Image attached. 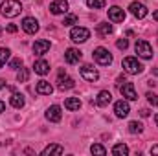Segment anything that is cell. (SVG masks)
Masks as SVG:
<instances>
[{
    "instance_id": "d6986e66",
    "label": "cell",
    "mask_w": 158,
    "mask_h": 156,
    "mask_svg": "<svg viewBox=\"0 0 158 156\" xmlns=\"http://www.w3.org/2000/svg\"><path fill=\"white\" fill-rule=\"evenodd\" d=\"M33 70H35V74H39V76H46V74L50 72V63H48V61H44V59L35 61Z\"/></svg>"
},
{
    "instance_id": "8d00e7d4",
    "label": "cell",
    "mask_w": 158,
    "mask_h": 156,
    "mask_svg": "<svg viewBox=\"0 0 158 156\" xmlns=\"http://www.w3.org/2000/svg\"><path fill=\"white\" fill-rule=\"evenodd\" d=\"M4 110H6V105H4V101H0V114H2Z\"/></svg>"
},
{
    "instance_id": "ab89813d",
    "label": "cell",
    "mask_w": 158,
    "mask_h": 156,
    "mask_svg": "<svg viewBox=\"0 0 158 156\" xmlns=\"http://www.w3.org/2000/svg\"><path fill=\"white\" fill-rule=\"evenodd\" d=\"M155 121H156V127H158V114H156V117H155Z\"/></svg>"
},
{
    "instance_id": "7402d4cb",
    "label": "cell",
    "mask_w": 158,
    "mask_h": 156,
    "mask_svg": "<svg viewBox=\"0 0 158 156\" xmlns=\"http://www.w3.org/2000/svg\"><path fill=\"white\" fill-rule=\"evenodd\" d=\"M98 33H99L101 37H109V35L112 33V24H109V22L98 24Z\"/></svg>"
},
{
    "instance_id": "f35d334b",
    "label": "cell",
    "mask_w": 158,
    "mask_h": 156,
    "mask_svg": "<svg viewBox=\"0 0 158 156\" xmlns=\"http://www.w3.org/2000/svg\"><path fill=\"white\" fill-rule=\"evenodd\" d=\"M153 18H155V20H158V9L155 11V13H153Z\"/></svg>"
},
{
    "instance_id": "e575fe53",
    "label": "cell",
    "mask_w": 158,
    "mask_h": 156,
    "mask_svg": "<svg viewBox=\"0 0 158 156\" xmlns=\"http://www.w3.org/2000/svg\"><path fill=\"white\" fill-rule=\"evenodd\" d=\"M140 114H142V116H143V117H147V116H149V114H151V112H149L147 109H142V110H140Z\"/></svg>"
},
{
    "instance_id": "d590c367",
    "label": "cell",
    "mask_w": 158,
    "mask_h": 156,
    "mask_svg": "<svg viewBox=\"0 0 158 156\" xmlns=\"http://www.w3.org/2000/svg\"><path fill=\"white\" fill-rule=\"evenodd\" d=\"M151 154H158V145H155V147H151Z\"/></svg>"
},
{
    "instance_id": "7c38bea8",
    "label": "cell",
    "mask_w": 158,
    "mask_h": 156,
    "mask_svg": "<svg viewBox=\"0 0 158 156\" xmlns=\"http://www.w3.org/2000/svg\"><path fill=\"white\" fill-rule=\"evenodd\" d=\"M61 117H63V112H61V107H59V105H52V107L46 110V119L52 121V123L61 121Z\"/></svg>"
},
{
    "instance_id": "d6a6232c",
    "label": "cell",
    "mask_w": 158,
    "mask_h": 156,
    "mask_svg": "<svg viewBox=\"0 0 158 156\" xmlns=\"http://www.w3.org/2000/svg\"><path fill=\"white\" fill-rule=\"evenodd\" d=\"M116 46H118L119 50H127V48H129V40L127 39H119L118 42H116Z\"/></svg>"
},
{
    "instance_id": "ba28073f",
    "label": "cell",
    "mask_w": 158,
    "mask_h": 156,
    "mask_svg": "<svg viewBox=\"0 0 158 156\" xmlns=\"http://www.w3.org/2000/svg\"><path fill=\"white\" fill-rule=\"evenodd\" d=\"M22 30H24L26 33H30V35H35V33L39 31V22H37V18L26 17V18L22 20Z\"/></svg>"
},
{
    "instance_id": "ffe728a7",
    "label": "cell",
    "mask_w": 158,
    "mask_h": 156,
    "mask_svg": "<svg viewBox=\"0 0 158 156\" xmlns=\"http://www.w3.org/2000/svg\"><path fill=\"white\" fill-rule=\"evenodd\" d=\"M64 153V149L61 147V145H57V143H52V145H48L44 151H42V156H50V154H63Z\"/></svg>"
},
{
    "instance_id": "cb8c5ba5",
    "label": "cell",
    "mask_w": 158,
    "mask_h": 156,
    "mask_svg": "<svg viewBox=\"0 0 158 156\" xmlns=\"http://www.w3.org/2000/svg\"><path fill=\"white\" fill-rule=\"evenodd\" d=\"M112 154L114 156H127L129 154V147H127L125 143H116V145L112 147Z\"/></svg>"
},
{
    "instance_id": "4316f807",
    "label": "cell",
    "mask_w": 158,
    "mask_h": 156,
    "mask_svg": "<svg viewBox=\"0 0 158 156\" xmlns=\"http://www.w3.org/2000/svg\"><path fill=\"white\" fill-rule=\"evenodd\" d=\"M86 6L92 9H103L105 7V0H86Z\"/></svg>"
},
{
    "instance_id": "b9f144b4",
    "label": "cell",
    "mask_w": 158,
    "mask_h": 156,
    "mask_svg": "<svg viewBox=\"0 0 158 156\" xmlns=\"http://www.w3.org/2000/svg\"><path fill=\"white\" fill-rule=\"evenodd\" d=\"M0 35H2V28H0Z\"/></svg>"
},
{
    "instance_id": "74e56055",
    "label": "cell",
    "mask_w": 158,
    "mask_h": 156,
    "mask_svg": "<svg viewBox=\"0 0 158 156\" xmlns=\"http://www.w3.org/2000/svg\"><path fill=\"white\" fill-rule=\"evenodd\" d=\"M4 86H6V81H4V79H0V90H2Z\"/></svg>"
},
{
    "instance_id": "603a6c76",
    "label": "cell",
    "mask_w": 158,
    "mask_h": 156,
    "mask_svg": "<svg viewBox=\"0 0 158 156\" xmlns=\"http://www.w3.org/2000/svg\"><path fill=\"white\" fill-rule=\"evenodd\" d=\"M64 107L68 110H79L81 109V101H79V97H68L64 101Z\"/></svg>"
},
{
    "instance_id": "1f68e13d",
    "label": "cell",
    "mask_w": 158,
    "mask_h": 156,
    "mask_svg": "<svg viewBox=\"0 0 158 156\" xmlns=\"http://www.w3.org/2000/svg\"><path fill=\"white\" fill-rule=\"evenodd\" d=\"M9 68H13V70H19V68H22V59H13V61L9 63Z\"/></svg>"
},
{
    "instance_id": "ac0fdd59",
    "label": "cell",
    "mask_w": 158,
    "mask_h": 156,
    "mask_svg": "<svg viewBox=\"0 0 158 156\" xmlns=\"http://www.w3.org/2000/svg\"><path fill=\"white\" fill-rule=\"evenodd\" d=\"M35 90H37V94H40V96H50V94L53 92V86H52L48 81L40 79L39 83H37V86H35Z\"/></svg>"
},
{
    "instance_id": "9c48e42d",
    "label": "cell",
    "mask_w": 158,
    "mask_h": 156,
    "mask_svg": "<svg viewBox=\"0 0 158 156\" xmlns=\"http://www.w3.org/2000/svg\"><path fill=\"white\" fill-rule=\"evenodd\" d=\"M114 112H116L118 117H127L129 112H131L129 101H127V99H119V101H116V103H114Z\"/></svg>"
},
{
    "instance_id": "d4e9b609",
    "label": "cell",
    "mask_w": 158,
    "mask_h": 156,
    "mask_svg": "<svg viewBox=\"0 0 158 156\" xmlns=\"http://www.w3.org/2000/svg\"><path fill=\"white\" fill-rule=\"evenodd\" d=\"M143 130V125L142 123H138V121H131L129 123V132L131 134H140Z\"/></svg>"
},
{
    "instance_id": "277c9868",
    "label": "cell",
    "mask_w": 158,
    "mask_h": 156,
    "mask_svg": "<svg viewBox=\"0 0 158 156\" xmlns=\"http://www.w3.org/2000/svg\"><path fill=\"white\" fill-rule=\"evenodd\" d=\"M134 50H136V53H138L142 59H151V57H153V48H151V44H149L147 40H136Z\"/></svg>"
},
{
    "instance_id": "9a60e30c",
    "label": "cell",
    "mask_w": 158,
    "mask_h": 156,
    "mask_svg": "<svg viewBox=\"0 0 158 156\" xmlns=\"http://www.w3.org/2000/svg\"><path fill=\"white\" fill-rule=\"evenodd\" d=\"M109 18L112 22H123L125 20V11L118 6H112V7H109Z\"/></svg>"
},
{
    "instance_id": "5b68a950",
    "label": "cell",
    "mask_w": 158,
    "mask_h": 156,
    "mask_svg": "<svg viewBox=\"0 0 158 156\" xmlns=\"http://www.w3.org/2000/svg\"><path fill=\"white\" fill-rule=\"evenodd\" d=\"M70 39L74 40V42H86V40L90 39V31H88L86 28L76 26V28H72V31H70Z\"/></svg>"
},
{
    "instance_id": "5bb4252c",
    "label": "cell",
    "mask_w": 158,
    "mask_h": 156,
    "mask_svg": "<svg viewBox=\"0 0 158 156\" xmlns=\"http://www.w3.org/2000/svg\"><path fill=\"white\" fill-rule=\"evenodd\" d=\"M81 57H83V53H81L79 50H76V48H68L66 53H64V61H66L68 64H76V63H79Z\"/></svg>"
},
{
    "instance_id": "60d3db41",
    "label": "cell",
    "mask_w": 158,
    "mask_h": 156,
    "mask_svg": "<svg viewBox=\"0 0 158 156\" xmlns=\"http://www.w3.org/2000/svg\"><path fill=\"white\" fill-rule=\"evenodd\" d=\"M155 76H158V68H155Z\"/></svg>"
},
{
    "instance_id": "4dcf8cb0",
    "label": "cell",
    "mask_w": 158,
    "mask_h": 156,
    "mask_svg": "<svg viewBox=\"0 0 158 156\" xmlns=\"http://www.w3.org/2000/svg\"><path fill=\"white\" fill-rule=\"evenodd\" d=\"M147 101H149L153 107H158V96H156V94L149 92V94H147Z\"/></svg>"
},
{
    "instance_id": "f546056e",
    "label": "cell",
    "mask_w": 158,
    "mask_h": 156,
    "mask_svg": "<svg viewBox=\"0 0 158 156\" xmlns=\"http://www.w3.org/2000/svg\"><path fill=\"white\" fill-rule=\"evenodd\" d=\"M63 24L64 26H74V24H77V17L76 15H66L64 20H63Z\"/></svg>"
},
{
    "instance_id": "2e32d148",
    "label": "cell",
    "mask_w": 158,
    "mask_h": 156,
    "mask_svg": "<svg viewBox=\"0 0 158 156\" xmlns=\"http://www.w3.org/2000/svg\"><path fill=\"white\" fill-rule=\"evenodd\" d=\"M48 50H50V40H46V39L35 40V44H33V53L35 55H44Z\"/></svg>"
},
{
    "instance_id": "52a82bcc",
    "label": "cell",
    "mask_w": 158,
    "mask_h": 156,
    "mask_svg": "<svg viewBox=\"0 0 158 156\" xmlns=\"http://www.w3.org/2000/svg\"><path fill=\"white\" fill-rule=\"evenodd\" d=\"M79 72H81L83 79H86V81H90V83H94V81H98V79H99V74H98V70H96L92 64H83Z\"/></svg>"
},
{
    "instance_id": "8992f818",
    "label": "cell",
    "mask_w": 158,
    "mask_h": 156,
    "mask_svg": "<svg viewBox=\"0 0 158 156\" xmlns=\"http://www.w3.org/2000/svg\"><path fill=\"white\" fill-rule=\"evenodd\" d=\"M119 92H121V96H123L127 101H136V99H138V94H136L132 83H127V81H125V83L119 86Z\"/></svg>"
},
{
    "instance_id": "f1b7e54d",
    "label": "cell",
    "mask_w": 158,
    "mask_h": 156,
    "mask_svg": "<svg viewBox=\"0 0 158 156\" xmlns=\"http://www.w3.org/2000/svg\"><path fill=\"white\" fill-rule=\"evenodd\" d=\"M9 53H11V51H9L7 48H0V68H2V66L6 64V61L9 59Z\"/></svg>"
},
{
    "instance_id": "6da1fadb",
    "label": "cell",
    "mask_w": 158,
    "mask_h": 156,
    "mask_svg": "<svg viewBox=\"0 0 158 156\" xmlns=\"http://www.w3.org/2000/svg\"><path fill=\"white\" fill-rule=\"evenodd\" d=\"M0 11H2V15H4V17H7V18H13V17L20 15V11H22V6H20V2H19V0H6V2H2V6H0Z\"/></svg>"
},
{
    "instance_id": "3957f363",
    "label": "cell",
    "mask_w": 158,
    "mask_h": 156,
    "mask_svg": "<svg viewBox=\"0 0 158 156\" xmlns=\"http://www.w3.org/2000/svg\"><path fill=\"white\" fill-rule=\"evenodd\" d=\"M92 57H94V61H96L98 64H101V66H109V64L112 63V55H110L109 50L103 48V46L96 48V50L92 51Z\"/></svg>"
},
{
    "instance_id": "836d02e7",
    "label": "cell",
    "mask_w": 158,
    "mask_h": 156,
    "mask_svg": "<svg viewBox=\"0 0 158 156\" xmlns=\"http://www.w3.org/2000/svg\"><path fill=\"white\" fill-rule=\"evenodd\" d=\"M6 30H7V33H17V30H19V28H17L15 24H7V28H6Z\"/></svg>"
},
{
    "instance_id": "30bf717a",
    "label": "cell",
    "mask_w": 158,
    "mask_h": 156,
    "mask_svg": "<svg viewBox=\"0 0 158 156\" xmlns=\"http://www.w3.org/2000/svg\"><path fill=\"white\" fill-rule=\"evenodd\" d=\"M129 9H131V13L136 17V18H143V17H147V7L142 4V2H132L131 6H129Z\"/></svg>"
},
{
    "instance_id": "83f0119b",
    "label": "cell",
    "mask_w": 158,
    "mask_h": 156,
    "mask_svg": "<svg viewBox=\"0 0 158 156\" xmlns=\"http://www.w3.org/2000/svg\"><path fill=\"white\" fill-rule=\"evenodd\" d=\"M30 79V70L28 68H20V72L17 74V81L19 83H26Z\"/></svg>"
},
{
    "instance_id": "484cf974",
    "label": "cell",
    "mask_w": 158,
    "mask_h": 156,
    "mask_svg": "<svg viewBox=\"0 0 158 156\" xmlns=\"http://www.w3.org/2000/svg\"><path fill=\"white\" fill-rule=\"evenodd\" d=\"M90 153H92V154H98V156H105L107 154V149H105L103 145H99V143H94V145L90 147Z\"/></svg>"
},
{
    "instance_id": "e0dca14e",
    "label": "cell",
    "mask_w": 158,
    "mask_h": 156,
    "mask_svg": "<svg viewBox=\"0 0 158 156\" xmlns=\"http://www.w3.org/2000/svg\"><path fill=\"white\" fill-rule=\"evenodd\" d=\"M110 101H112V94L107 92V90H101V92L98 94V97H96V105H98V107H107Z\"/></svg>"
},
{
    "instance_id": "8fae6325",
    "label": "cell",
    "mask_w": 158,
    "mask_h": 156,
    "mask_svg": "<svg viewBox=\"0 0 158 156\" xmlns=\"http://www.w3.org/2000/svg\"><path fill=\"white\" fill-rule=\"evenodd\" d=\"M50 11H52L53 15H63V13H66V11H68V2H66V0H53V2L50 4Z\"/></svg>"
},
{
    "instance_id": "4fadbf2b",
    "label": "cell",
    "mask_w": 158,
    "mask_h": 156,
    "mask_svg": "<svg viewBox=\"0 0 158 156\" xmlns=\"http://www.w3.org/2000/svg\"><path fill=\"white\" fill-rule=\"evenodd\" d=\"M74 86H76L74 79L68 77L66 74L63 76V72L59 74V79H57V88H59V90H70V88H74Z\"/></svg>"
},
{
    "instance_id": "7a4b0ae2",
    "label": "cell",
    "mask_w": 158,
    "mask_h": 156,
    "mask_svg": "<svg viewBox=\"0 0 158 156\" xmlns=\"http://www.w3.org/2000/svg\"><path fill=\"white\" fill-rule=\"evenodd\" d=\"M121 64H123V70L127 74H131V76H138V74L143 72V66H142V63L136 57H125Z\"/></svg>"
},
{
    "instance_id": "44dd1931",
    "label": "cell",
    "mask_w": 158,
    "mask_h": 156,
    "mask_svg": "<svg viewBox=\"0 0 158 156\" xmlns=\"http://www.w3.org/2000/svg\"><path fill=\"white\" fill-rule=\"evenodd\" d=\"M9 103H11V107H15V109H22V107H24V96L19 94V92H13Z\"/></svg>"
}]
</instances>
